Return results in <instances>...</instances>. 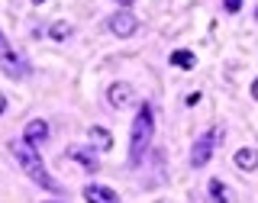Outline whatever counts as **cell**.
Masks as SVG:
<instances>
[{
    "mask_svg": "<svg viewBox=\"0 0 258 203\" xmlns=\"http://www.w3.org/2000/svg\"><path fill=\"white\" fill-rule=\"evenodd\" d=\"M236 165L242 168V171H252V168H258V152L255 149H239L236 152Z\"/></svg>",
    "mask_w": 258,
    "mask_h": 203,
    "instance_id": "9c48e42d",
    "label": "cell"
},
{
    "mask_svg": "<svg viewBox=\"0 0 258 203\" xmlns=\"http://www.w3.org/2000/svg\"><path fill=\"white\" fill-rule=\"evenodd\" d=\"M13 155L20 158L23 171H26V174L32 177V181L39 184V187H45V190H58V184H55L52 177L45 174V168H42V161H39V155H36V149H32V142H26V139L13 142Z\"/></svg>",
    "mask_w": 258,
    "mask_h": 203,
    "instance_id": "7a4b0ae2",
    "label": "cell"
},
{
    "mask_svg": "<svg viewBox=\"0 0 258 203\" xmlns=\"http://www.w3.org/2000/svg\"><path fill=\"white\" fill-rule=\"evenodd\" d=\"M4 110H7V97L0 94V113H4Z\"/></svg>",
    "mask_w": 258,
    "mask_h": 203,
    "instance_id": "2e32d148",
    "label": "cell"
},
{
    "mask_svg": "<svg viewBox=\"0 0 258 203\" xmlns=\"http://www.w3.org/2000/svg\"><path fill=\"white\" fill-rule=\"evenodd\" d=\"M136 29H139V20H136V16L129 13V10H119V13H113V16H110V32H113V36L129 39Z\"/></svg>",
    "mask_w": 258,
    "mask_h": 203,
    "instance_id": "5b68a950",
    "label": "cell"
},
{
    "mask_svg": "<svg viewBox=\"0 0 258 203\" xmlns=\"http://www.w3.org/2000/svg\"><path fill=\"white\" fill-rule=\"evenodd\" d=\"M36 4H42V0H36Z\"/></svg>",
    "mask_w": 258,
    "mask_h": 203,
    "instance_id": "ffe728a7",
    "label": "cell"
},
{
    "mask_svg": "<svg viewBox=\"0 0 258 203\" xmlns=\"http://www.w3.org/2000/svg\"><path fill=\"white\" fill-rule=\"evenodd\" d=\"M239 7H242V0H226V10L229 13H239Z\"/></svg>",
    "mask_w": 258,
    "mask_h": 203,
    "instance_id": "9a60e30c",
    "label": "cell"
},
{
    "mask_svg": "<svg viewBox=\"0 0 258 203\" xmlns=\"http://www.w3.org/2000/svg\"><path fill=\"white\" fill-rule=\"evenodd\" d=\"M252 97L258 100V78H255V84H252Z\"/></svg>",
    "mask_w": 258,
    "mask_h": 203,
    "instance_id": "e0dca14e",
    "label": "cell"
},
{
    "mask_svg": "<svg viewBox=\"0 0 258 203\" xmlns=\"http://www.w3.org/2000/svg\"><path fill=\"white\" fill-rule=\"evenodd\" d=\"M91 142L97 145V149H103V152H107V149H110V145H113V136L107 132V129H100V126H94V129H91Z\"/></svg>",
    "mask_w": 258,
    "mask_h": 203,
    "instance_id": "8fae6325",
    "label": "cell"
},
{
    "mask_svg": "<svg viewBox=\"0 0 258 203\" xmlns=\"http://www.w3.org/2000/svg\"><path fill=\"white\" fill-rule=\"evenodd\" d=\"M152 136H155V119H152V107L149 103H142L139 113H136L133 119V132H129V161L133 165H139L145 149L152 145Z\"/></svg>",
    "mask_w": 258,
    "mask_h": 203,
    "instance_id": "6da1fadb",
    "label": "cell"
},
{
    "mask_svg": "<svg viewBox=\"0 0 258 203\" xmlns=\"http://www.w3.org/2000/svg\"><path fill=\"white\" fill-rule=\"evenodd\" d=\"M210 193H213V200H216V203H229V193H226L223 181H210Z\"/></svg>",
    "mask_w": 258,
    "mask_h": 203,
    "instance_id": "5bb4252c",
    "label": "cell"
},
{
    "mask_svg": "<svg viewBox=\"0 0 258 203\" xmlns=\"http://www.w3.org/2000/svg\"><path fill=\"white\" fill-rule=\"evenodd\" d=\"M171 64H174V68L190 71L194 64H197V58H194V52H187V48H177V52H171Z\"/></svg>",
    "mask_w": 258,
    "mask_h": 203,
    "instance_id": "30bf717a",
    "label": "cell"
},
{
    "mask_svg": "<svg viewBox=\"0 0 258 203\" xmlns=\"http://www.w3.org/2000/svg\"><path fill=\"white\" fill-rule=\"evenodd\" d=\"M119 4H123V7H126V4H133V0H119Z\"/></svg>",
    "mask_w": 258,
    "mask_h": 203,
    "instance_id": "ac0fdd59",
    "label": "cell"
},
{
    "mask_svg": "<svg viewBox=\"0 0 258 203\" xmlns=\"http://www.w3.org/2000/svg\"><path fill=\"white\" fill-rule=\"evenodd\" d=\"M84 200L87 203H119V197L110 187H103V184H87V187H84Z\"/></svg>",
    "mask_w": 258,
    "mask_h": 203,
    "instance_id": "52a82bcc",
    "label": "cell"
},
{
    "mask_svg": "<svg viewBox=\"0 0 258 203\" xmlns=\"http://www.w3.org/2000/svg\"><path fill=\"white\" fill-rule=\"evenodd\" d=\"M23 139L32 142V145L45 142V139H48V123H45V119H32V123H26V132H23Z\"/></svg>",
    "mask_w": 258,
    "mask_h": 203,
    "instance_id": "ba28073f",
    "label": "cell"
},
{
    "mask_svg": "<svg viewBox=\"0 0 258 203\" xmlns=\"http://www.w3.org/2000/svg\"><path fill=\"white\" fill-rule=\"evenodd\" d=\"M255 20H258V10H255Z\"/></svg>",
    "mask_w": 258,
    "mask_h": 203,
    "instance_id": "d6986e66",
    "label": "cell"
},
{
    "mask_svg": "<svg viewBox=\"0 0 258 203\" xmlns=\"http://www.w3.org/2000/svg\"><path fill=\"white\" fill-rule=\"evenodd\" d=\"M68 155H71V158H78L81 165L87 168V171H97V161H94L91 155H87V152H81V149H68Z\"/></svg>",
    "mask_w": 258,
    "mask_h": 203,
    "instance_id": "4fadbf2b",
    "label": "cell"
},
{
    "mask_svg": "<svg viewBox=\"0 0 258 203\" xmlns=\"http://www.w3.org/2000/svg\"><path fill=\"white\" fill-rule=\"evenodd\" d=\"M71 32H75V26H71V23H52V26H48V36H52L55 42H64Z\"/></svg>",
    "mask_w": 258,
    "mask_h": 203,
    "instance_id": "7c38bea8",
    "label": "cell"
},
{
    "mask_svg": "<svg viewBox=\"0 0 258 203\" xmlns=\"http://www.w3.org/2000/svg\"><path fill=\"white\" fill-rule=\"evenodd\" d=\"M223 136V129H213V132H207V136H200L197 142H194V152H190V165L194 168H204L210 155H213V149H216V139Z\"/></svg>",
    "mask_w": 258,
    "mask_h": 203,
    "instance_id": "3957f363",
    "label": "cell"
},
{
    "mask_svg": "<svg viewBox=\"0 0 258 203\" xmlns=\"http://www.w3.org/2000/svg\"><path fill=\"white\" fill-rule=\"evenodd\" d=\"M0 68H4L10 78H23V75H26V64H23V58L13 52V45L7 42L4 32H0Z\"/></svg>",
    "mask_w": 258,
    "mask_h": 203,
    "instance_id": "277c9868",
    "label": "cell"
},
{
    "mask_svg": "<svg viewBox=\"0 0 258 203\" xmlns=\"http://www.w3.org/2000/svg\"><path fill=\"white\" fill-rule=\"evenodd\" d=\"M133 87L123 84V81H116V84H110V91H107V100H110V107H116V110H123L129 107V100H133Z\"/></svg>",
    "mask_w": 258,
    "mask_h": 203,
    "instance_id": "8992f818",
    "label": "cell"
}]
</instances>
